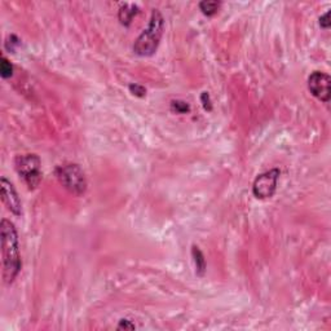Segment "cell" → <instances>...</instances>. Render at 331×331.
<instances>
[{
	"label": "cell",
	"mask_w": 331,
	"mask_h": 331,
	"mask_svg": "<svg viewBox=\"0 0 331 331\" xmlns=\"http://www.w3.org/2000/svg\"><path fill=\"white\" fill-rule=\"evenodd\" d=\"M0 237L3 257V281L4 284L9 286L15 282L22 267L18 234L12 221L7 219L0 221Z\"/></svg>",
	"instance_id": "cell-1"
},
{
	"label": "cell",
	"mask_w": 331,
	"mask_h": 331,
	"mask_svg": "<svg viewBox=\"0 0 331 331\" xmlns=\"http://www.w3.org/2000/svg\"><path fill=\"white\" fill-rule=\"evenodd\" d=\"M164 31V18L158 9H153L149 24L134 43V52L140 57H150L157 52Z\"/></svg>",
	"instance_id": "cell-2"
},
{
	"label": "cell",
	"mask_w": 331,
	"mask_h": 331,
	"mask_svg": "<svg viewBox=\"0 0 331 331\" xmlns=\"http://www.w3.org/2000/svg\"><path fill=\"white\" fill-rule=\"evenodd\" d=\"M54 175L63 188L77 197H81L87 191L86 173L79 164L65 163L57 166Z\"/></svg>",
	"instance_id": "cell-3"
},
{
	"label": "cell",
	"mask_w": 331,
	"mask_h": 331,
	"mask_svg": "<svg viewBox=\"0 0 331 331\" xmlns=\"http://www.w3.org/2000/svg\"><path fill=\"white\" fill-rule=\"evenodd\" d=\"M15 168L18 176L30 190H34L42 181V161L36 154H21L15 158Z\"/></svg>",
	"instance_id": "cell-4"
},
{
	"label": "cell",
	"mask_w": 331,
	"mask_h": 331,
	"mask_svg": "<svg viewBox=\"0 0 331 331\" xmlns=\"http://www.w3.org/2000/svg\"><path fill=\"white\" fill-rule=\"evenodd\" d=\"M281 171L278 168H272L266 172L257 175L252 184V194L257 200H268L275 195L277 190V182L280 179Z\"/></svg>",
	"instance_id": "cell-5"
},
{
	"label": "cell",
	"mask_w": 331,
	"mask_h": 331,
	"mask_svg": "<svg viewBox=\"0 0 331 331\" xmlns=\"http://www.w3.org/2000/svg\"><path fill=\"white\" fill-rule=\"evenodd\" d=\"M308 90L317 100L327 104L331 97V79L327 74L313 72L308 78Z\"/></svg>",
	"instance_id": "cell-6"
},
{
	"label": "cell",
	"mask_w": 331,
	"mask_h": 331,
	"mask_svg": "<svg viewBox=\"0 0 331 331\" xmlns=\"http://www.w3.org/2000/svg\"><path fill=\"white\" fill-rule=\"evenodd\" d=\"M0 194H2V201L6 205L9 212H12L15 216L22 215V203L18 197L17 190L15 189L13 184L9 181L7 177H2L0 180Z\"/></svg>",
	"instance_id": "cell-7"
},
{
	"label": "cell",
	"mask_w": 331,
	"mask_h": 331,
	"mask_svg": "<svg viewBox=\"0 0 331 331\" xmlns=\"http://www.w3.org/2000/svg\"><path fill=\"white\" fill-rule=\"evenodd\" d=\"M140 13V8L139 6L134 3H124L120 6L119 11H118V20H119L120 24L123 26L128 27L132 24V20H134L136 16Z\"/></svg>",
	"instance_id": "cell-8"
},
{
	"label": "cell",
	"mask_w": 331,
	"mask_h": 331,
	"mask_svg": "<svg viewBox=\"0 0 331 331\" xmlns=\"http://www.w3.org/2000/svg\"><path fill=\"white\" fill-rule=\"evenodd\" d=\"M191 257H193L197 276H200V277L205 276V272H206V259H205V255H203V252L198 246H191Z\"/></svg>",
	"instance_id": "cell-9"
},
{
	"label": "cell",
	"mask_w": 331,
	"mask_h": 331,
	"mask_svg": "<svg viewBox=\"0 0 331 331\" xmlns=\"http://www.w3.org/2000/svg\"><path fill=\"white\" fill-rule=\"evenodd\" d=\"M198 7H200V11L203 15L207 16V17H212L219 12L221 3L220 2H212V0H205V2H201Z\"/></svg>",
	"instance_id": "cell-10"
},
{
	"label": "cell",
	"mask_w": 331,
	"mask_h": 331,
	"mask_svg": "<svg viewBox=\"0 0 331 331\" xmlns=\"http://www.w3.org/2000/svg\"><path fill=\"white\" fill-rule=\"evenodd\" d=\"M13 72H15V68H13L12 62L6 56L2 57V60H0V75H2V78L9 79L13 75Z\"/></svg>",
	"instance_id": "cell-11"
},
{
	"label": "cell",
	"mask_w": 331,
	"mask_h": 331,
	"mask_svg": "<svg viewBox=\"0 0 331 331\" xmlns=\"http://www.w3.org/2000/svg\"><path fill=\"white\" fill-rule=\"evenodd\" d=\"M171 110L176 114H188L190 113V105L182 100H172L170 104Z\"/></svg>",
	"instance_id": "cell-12"
},
{
	"label": "cell",
	"mask_w": 331,
	"mask_h": 331,
	"mask_svg": "<svg viewBox=\"0 0 331 331\" xmlns=\"http://www.w3.org/2000/svg\"><path fill=\"white\" fill-rule=\"evenodd\" d=\"M128 90L132 95L136 96V97H140V99L147 96V88L139 83H131L128 86Z\"/></svg>",
	"instance_id": "cell-13"
},
{
	"label": "cell",
	"mask_w": 331,
	"mask_h": 331,
	"mask_svg": "<svg viewBox=\"0 0 331 331\" xmlns=\"http://www.w3.org/2000/svg\"><path fill=\"white\" fill-rule=\"evenodd\" d=\"M21 40H20V38H18L17 35H15V34H12V35H9L8 38L6 39V48L7 51L8 52H15L16 51V47H18V45L21 44Z\"/></svg>",
	"instance_id": "cell-14"
},
{
	"label": "cell",
	"mask_w": 331,
	"mask_h": 331,
	"mask_svg": "<svg viewBox=\"0 0 331 331\" xmlns=\"http://www.w3.org/2000/svg\"><path fill=\"white\" fill-rule=\"evenodd\" d=\"M201 102H202V106L205 110L206 111L212 110V101H211V97H210L209 92L201 93Z\"/></svg>",
	"instance_id": "cell-15"
},
{
	"label": "cell",
	"mask_w": 331,
	"mask_h": 331,
	"mask_svg": "<svg viewBox=\"0 0 331 331\" xmlns=\"http://www.w3.org/2000/svg\"><path fill=\"white\" fill-rule=\"evenodd\" d=\"M116 328H118V330H135V328H136V325L132 322L131 319L122 318L119 319V323H118Z\"/></svg>",
	"instance_id": "cell-16"
},
{
	"label": "cell",
	"mask_w": 331,
	"mask_h": 331,
	"mask_svg": "<svg viewBox=\"0 0 331 331\" xmlns=\"http://www.w3.org/2000/svg\"><path fill=\"white\" fill-rule=\"evenodd\" d=\"M318 21L321 29H323V30H328V29H330V11H327V12H325L323 15L319 16Z\"/></svg>",
	"instance_id": "cell-17"
}]
</instances>
